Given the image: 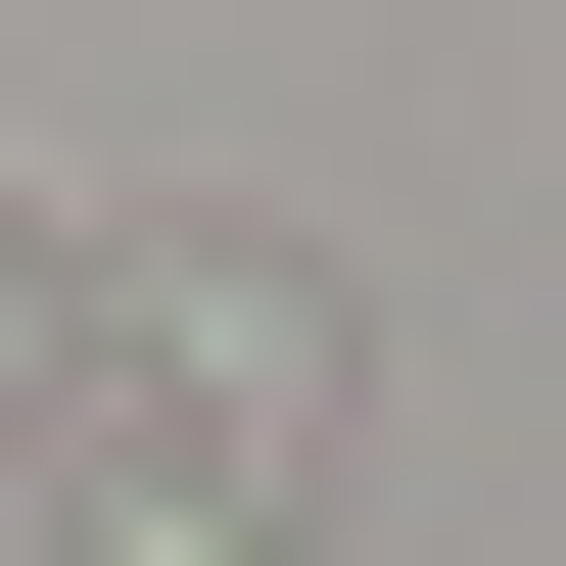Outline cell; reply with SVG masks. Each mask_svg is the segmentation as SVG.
Listing matches in <instances>:
<instances>
[{
  "label": "cell",
  "instance_id": "cell-1",
  "mask_svg": "<svg viewBox=\"0 0 566 566\" xmlns=\"http://www.w3.org/2000/svg\"><path fill=\"white\" fill-rule=\"evenodd\" d=\"M48 424H95V520H142V566H237L283 472H331V331H283V283H142V331H95Z\"/></svg>",
  "mask_w": 566,
  "mask_h": 566
}]
</instances>
